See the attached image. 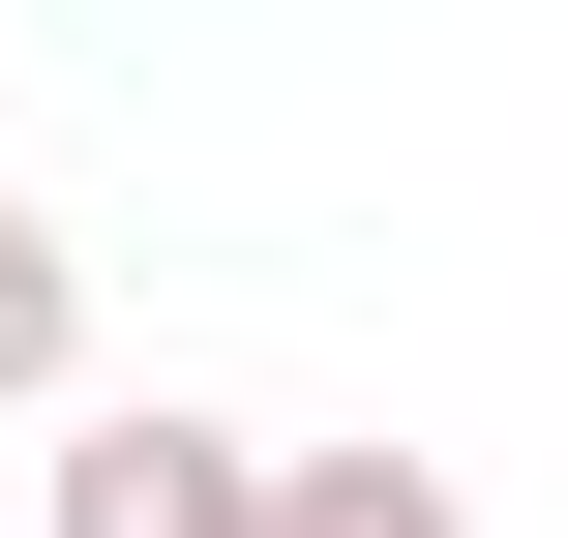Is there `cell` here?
Masks as SVG:
<instances>
[{
	"label": "cell",
	"mask_w": 568,
	"mask_h": 538,
	"mask_svg": "<svg viewBox=\"0 0 568 538\" xmlns=\"http://www.w3.org/2000/svg\"><path fill=\"white\" fill-rule=\"evenodd\" d=\"M30 538H270V449L240 419H60Z\"/></svg>",
	"instance_id": "1"
},
{
	"label": "cell",
	"mask_w": 568,
	"mask_h": 538,
	"mask_svg": "<svg viewBox=\"0 0 568 538\" xmlns=\"http://www.w3.org/2000/svg\"><path fill=\"white\" fill-rule=\"evenodd\" d=\"M60 389H90V240L0 210V419H60Z\"/></svg>",
	"instance_id": "2"
},
{
	"label": "cell",
	"mask_w": 568,
	"mask_h": 538,
	"mask_svg": "<svg viewBox=\"0 0 568 538\" xmlns=\"http://www.w3.org/2000/svg\"><path fill=\"white\" fill-rule=\"evenodd\" d=\"M270 538H479L449 449H270Z\"/></svg>",
	"instance_id": "3"
}]
</instances>
